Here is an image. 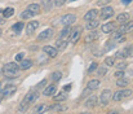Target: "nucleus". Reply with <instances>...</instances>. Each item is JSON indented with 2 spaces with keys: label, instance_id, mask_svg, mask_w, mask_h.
<instances>
[{
  "label": "nucleus",
  "instance_id": "obj_38",
  "mask_svg": "<svg viewBox=\"0 0 133 114\" xmlns=\"http://www.w3.org/2000/svg\"><path fill=\"white\" fill-rule=\"evenodd\" d=\"M116 68H118L119 70H123V69H125V68H127V64L122 61V62H119V64H116Z\"/></svg>",
  "mask_w": 133,
  "mask_h": 114
},
{
  "label": "nucleus",
  "instance_id": "obj_4",
  "mask_svg": "<svg viewBox=\"0 0 133 114\" xmlns=\"http://www.w3.org/2000/svg\"><path fill=\"white\" fill-rule=\"evenodd\" d=\"M111 96H112V93H111L110 89H103V91L101 92L99 97H98V104H99L101 106H107L109 101L111 100Z\"/></svg>",
  "mask_w": 133,
  "mask_h": 114
},
{
  "label": "nucleus",
  "instance_id": "obj_15",
  "mask_svg": "<svg viewBox=\"0 0 133 114\" xmlns=\"http://www.w3.org/2000/svg\"><path fill=\"white\" fill-rule=\"evenodd\" d=\"M56 91H57V86H56V84H49L44 91H43V95H44V96H52V95L56 93Z\"/></svg>",
  "mask_w": 133,
  "mask_h": 114
},
{
  "label": "nucleus",
  "instance_id": "obj_46",
  "mask_svg": "<svg viewBox=\"0 0 133 114\" xmlns=\"http://www.w3.org/2000/svg\"><path fill=\"white\" fill-rule=\"evenodd\" d=\"M3 99H4V95H3V92H0V103L3 101Z\"/></svg>",
  "mask_w": 133,
  "mask_h": 114
},
{
  "label": "nucleus",
  "instance_id": "obj_37",
  "mask_svg": "<svg viewBox=\"0 0 133 114\" xmlns=\"http://www.w3.org/2000/svg\"><path fill=\"white\" fill-rule=\"evenodd\" d=\"M65 3H66V0H53V4L57 7H62Z\"/></svg>",
  "mask_w": 133,
  "mask_h": 114
},
{
  "label": "nucleus",
  "instance_id": "obj_13",
  "mask_svg": "<svg viewBox=\"0 0 133 114\" xmlns=\"http://www.w3.org/2000/svg\"><path fill=\"white\" fill-rule=\"evenodd\" d=\"M101 30H102L103 34H110V33H112V31L115 30V25H114L112 22H107V23L102 25Z\"/></svg>",
  "mask_w": 133,
  "mask_h": 114
},
{
  "label": "nucleus",
  "instance_id": "obj_40",
  "mask_svg": "<svg viewBox=\"0 0 133 114\" xmlns=\"http://www.w3.org/2000/svg\"><path fill=\"white\" fill-rule=\"evenodd\" d=\"M115 76H116V78H122V76H124V71H123V70H118V71L115 73Z\"/></svg>",
  "mask_w": 133,
  "mask_h": 114
},
{
  "label": "nucleus",
  "instance_id": "obj_9",
  "mask_svg": "<svg viewBox=\"0 0 133 114\" xmlns=\"http://www.w3.org/2000/svg\"><path fill=\"white\" fill-rule=\"evenodd\" d=\"M43 52L46 53L49 57H52V58H54V57H57V55H58V49L56 48V47H50V45H45L43 47Z\"/></svg>",
  "mask_w": 133,
  "mask_h": 114
},
{
  "label": "nucleus",
  "instance_id": "obj_20",
  "mask_svg": "<svg viewBox=\"0 0 133 114\" xmlns=\"http://www.w3.org/2000/svg\"><path fill=\"white\" fill-rule=\"evenodd\" d=\"M116 21H118L120 25H123V23H125V22L129 21V14H128V13H120V14L116 17Z\"/></svg>",
  "mask_w": 133,
  "mask_h": 114
},
{
  "label": "nucleus",
  "instance_id": "obj_35",
  "mask_svg": "<svg viewBox=\"0 0 133 114\" xmlns=\"http://www.w3.org/2000/svg\"><path fill=\"white\" fill-rule=\"evenodd\" d=\"M97 68H98V65H97V62H92L90 65H89V68H88V74H92L93 71H96L97 70Z\"/></svg>",
  "mask_w": 133,
  "mask_h": 114
},
{
  "label": "nucleus",
  "instance_id": "obj_23",
  "mask_svg": "<svg viewBox=\"0 0 133 114\" xmlns=\"http://www.w3.org/2000/svg\"><path fill=\"white\" fill-rule=\"evenodd\" d=\"M35 14L31 12V10H29V9H26V10H23V12H21V20H30V18H32Z\"/></svg>",
  "mask_w": 133,
  "mask_h": 114
},
{
  "label": "nucleus",
  "instance_id": "obj_28",
  "mask_svg": "<svg viewBox=\"0 0 133 114\" xmlns=\"http://www.w3.org/2000/svg\"><path fill=\"white\" fill-rule=\"evenodd\" d=\"M98 26V21L97 20H90V21H88V23H87V29L88 30H96V27Z\"/></svg>",
  "mask_w": 133,
  "mask_h": 114
},
{
  "label": "nucleus",
  "instance_id": "obj_25",
  "mask_svg": "<svg viewBox=\"0 0 133 114\" xmlns=\"http://www.w3.org/2000/svg\"><path fill=\"white\" fill-rule=\"evenodd\" d=\"M27 9H29V10H31L35 16L40 13V5H39V4H30V5L27 7Z\"/></svg>",
  "mask_w": 133,
  "mask_h": 114
},
{
  "label": "nucleus",
  "instance_id": "obj_45",
  "mask_svg": "<svg viewBox=\"0 0 133 114\" xmlns=\"http://www.w3.org/2000/svg\"><path fill=\"white\" fill-rule=\"evenodd\" d=\"M131 1H132V0H122V3H123V4H129Z\"/></svg>",
  "mask_w": 133,
  "mask_h": 114
},
{
  "label": "nucleus",
  "instance_id": "obj_43",
  "mask_svg": "<svg viewBox=\"0 0 133 114\" xmlns=\"http://www.w3.org/2000/svg\"><path fill=\"white\" fill-rule=\"evenodd\" d=\"M70 89H71V84H67V86L63 87V91H65V92H67V91H70Z\"/></svg>",
  "mask_w": 133,
  "mask_h": 114
},
{
  "label": "nucleus",
  "instance_id": "obj_10",
  "mask_svg": "<svg viewBox=\"0 0 133 114\" xmlns=\"http://www.w3.org/2000/svg\"><path fill=\"white\" fill-rule=\"evenodd\" d=\"M53 34H54V30L53 29H46L42 34L38 35V40H48V39H50L53 37Z\"/></svg>",
  "mask_w": 133,
  "mask_h": 114
},
{
  "label": "nucleus",
  "instance_id": "obj_30",
  "mask_svg": "<svg viewBox=\"0 0 133 114\" xmlns=\"http://www.w3.org/2000/svg\"><path fill=\"white\" fill-rule=\"evenodd\" d=\"M1 14H3L5 18H9V17H12V16L14 14V9H13V8H6V9L3 10Z\"/></svg>",
  "mask_w": 133,
  "mask_h": 114
},
{
  "label": "nucleus",
  "instance_id": "obj_6",
  "mask_svg": "<svg viewBox=\"0 0 133 114\" xmlns=\"http://www.w3.org/2000/svg\"><path fill=\"white\" fill-rule=\"evenodd\" d=\"M112 16H114V9L111 7H102V10L99 13V17L102 20H107V18H110Z\"/></svg>",
  "mask_w": 133,
  "mask_h": 114
},
{
  "label": "nucleus",
  "instance_id": "obj_22",
  "mask_svg": "<svg viewBox=\"0 0 133 114\" xmlns=\"http://www.w3.org/2000/svg\"><path fill=\"white\" fill-rule=\"evenodd\" d=\"M53 7V1L52 0H42V8L45 12H49Z\"/></svg>",
  "mask_w": 133,
  "mask_h": 114
},
{
  "label": "nucleus",
  "instance_id": "obj_19",
  "mask_svg": "<svg viewBox=\"0 0 133 114\" xmlns=\"http://www.w3.org/2000/svg\"><path fill=\"white\" fill-rule=\"evenodd\" d=\"M131 52H133V48L132 47H127V48L119 51V52H118V56H119V57H128V56L132 55Z\"/></svg>",
  "mask_w": 133,
  "mask_h": 114
},
{
  "label": "nucleus",
  "instance_id": "obj_49",
  "mask_svg": "<svg viewBox=\"0 0 133 114\" xmlns=\"http://www.w3.org/2000/svg\"><path fill=\"white\" fill-rule=\"evenodd\" d=\"M0 34H1V31H0Z\"/></svg>",
  "mask_w": 133,
  "mask_h": 114
},
{
  "label": "nucleus",
  "instance_id": "obj_33",
  "mask_svg": "<svg viewBox=\"0 0 133 114\" xmlns=\"http://www.w3.org/2000/svg\"><path fill=\"white\" fill-rule=\"evenodd\" d=\"M61 78H62V73L61 71H54L52 74V80H54V82H58Z\"/></svg>",
  "mask_w": 133,
  "mask_h": 114
},
{
  "label": "nucleus",
  "instance_id": "obj_14",
  "mask_svg": "<svg viewBox=\"0 0 133 114\" xmlns=\"http://www.w3.org/2000/svg\"><path fill=\"white\" fill-rule=\"evenodd\" d=\"M16 91H17V87H16V86H6L1 92H3L4 97H6V96H12Z\"/></svg>",
  "mask_w": 133,
  "mask_h": 114
},
{
  "label": "nucleus",
  "instance_id": "obj_8",
  "mask_svg": "<svg viewBox=\"0 0 133 114\" xmlns=\"http://www.w3.org/2000/svg\"><path fill=\"white\" fill-rule=\"evenodd\" d=\"M133 31V22H125V23H123L120 27H119V30H118V33L119 34H127V33H132Z\"/></svg>",
  "mask_w": 133,
  "mask_h": 114
},
{
  "label": "nucleus",
  "instance_id": "obj_42",
  "mask_svg": "<svg viewBox=\"0 0 133 114\" xmlns=\"http://www.w3.org/2000/svg\"><path fill=\"white\" fill-rule=\"evenodd\" d=\"M45 83H46V80H45V79H43V80H42V82L38 84V88H43V87L45 86Z\"/></svg>",
  "mask_w": 133,
  "mask_h": 114
},
{
  "label": "nucleus",
  "instance_id": "obj_26",
  "mask_svg": "<svg viewBox=\"0 0 133 114\" xmlns=\"http://www.w3.org/2000/svg\"><path fill=\"white\" fill-rule=\"evenodd\" d=\"M67 99V95H66V92H61V93H58V95H56L54 97H53V100L56 101V103H59V101H65Z\"/></svg>",
  "mask_w": 133,
  "mask_h": 114
},
{
  "label": "nucleus",
  "instance_id": "obj_16",
  "mask_svg": "<svg viewBox=\"0 0 133 114\" xmlns=\"http://www.w3.org/2000/svg\"><path fill=\"white\" fill-rule=\"evenodd\" d=\"M97 103H98V97L96 95H92L88 100L85 101V106L87 108H94L97 105Z\"/></svg>",
  "mask_w": 133,
  "mask_h": 114
},
{
  "label": "nucleus",
  "instance_id": "obj_39",
  "mask_svg": "<svg viewBox=\"0 0 133 114\" xmlns=\"http://www.w3.org/2000/svg\"><path fill=\"white\" fill-rule=\"evenodd\" d=\"M110 3V0H98L97 1V5H99V7H105L106 4H109Z\"/></svg>",
  "mask_w": 133,
  "mask_h": 114
},
{
  "label": "nucleus",
  "instance_id": "obj_27",
  "mask_svg": "<svg viewBox=\"0 0 133 114\" xmlns=\"http://www.w3.org/2000/svg\"><path fill=\"white\" fill-rule=\"evenodd\" d=\"M70 31H71V27L70 26H65V29L61 31L59 34V39H66L69 35H70Z\"/></svg>",
  "mask_w": 133,
  "mask_h": 114
},
{
  "label": "nucleus",
  "instance_id": "obj_1",
  "mask_svg": "<svg viewBox=\"0 0 133 114\" xmlns=\"http://www.w3.org/2000/svg\"><path fill=\"white\" fill-rule=\"evenodd\" d=\"M3 74L8 78H17L21 74V69L16 62H8L3 66Z\"/></svg>",
  "mask_w": 133,
  "mask_h": 114
},
{
  "label": "nucleus",
  "instance_id": "obj_12",
  "mask_svg": "<svg viewBox=\"0 0 133 114\" xmlns=\"http://www.w3.org/2000/svg\"><path fill=\"white\" fill-rule=\"evenodd\" d=\"M98 17V10L97 9H90L84 14V20L85 21H90V20H96Z\"/></svg>",
  "mask_w": 133,
  "mask_h": 114
},
{
  "label": "nucleus",
  "instance_id": "obj_32",
  "mask_svg": "<svg viewBox=\"0 0 133 114\" xmlns=\"http://www.w3.org/2000/svg\"><path fill=\"white\" fill-rule=\"evenodd\" d=\"M45 110H46V105L45 104H40V105H38L34 109V113H45Z\"/></svg>",
  "mask_w": 133,
  "mask_h": 114
},
{
  "label": "nucleus",
  "instance_id": "obj_48",
  "mask_svg": "<svg viewBox=\"0 0 133 114\" xmlns=\"http://www.w3.org/2000/svg\"><path fill=\"white\" fill-rule=\"evenodd\" d=\"M0 87H1V84H0Z\"/></svg>",
  "mask_w": 133,
  "mask_h": 114
},
{
  "label": "nucleus",
  "instance_id": "obj_41",
  "mask_svg": "<svg viewBox=\"0 0 133 114\" xmlns=\"http://www.w3.org/2000/svg\"><path fill=\"white\" fill-rule=\"evenodd\" d=\"M22 60H23V53H18V55L16 56V61L19 62V61H22Z\"/></svg>",
  "mask_w": 133,
  "mask_h": 114
},
{
  "label": "nucleus",
  "instance_id": "obj_11",
  "mask_svg": "<svg viewBox=\"0 0 133 114\" xmlns=\"http://www.w3.org/2000/svg\"><path fill=\"white\" fill-rule=\"evenodd\" d=\"M39 27V21H31V22H29L27 23V26H26V33L29 34V35H31L32 33H35V30Z\"/></svg>",
  "mask_w": 133,
  "mask_h": 114
},
{
  "label": "nucleus",
  "instance_id": "obj_29",
  "mask_svg": "<svg viewBox=\"0 0 133 114\" xmlns=\"http://www.w3.org/2000/svg\"><path fill=\"white\" fill-rule=\"evenodd\" d=\"M23 22H17V23H14L13 26H12V30L14 31V33H21L22 31V29H23Z\"/></svg>",
  "mask_w": 133,
  "mask_h": 114
},
{
  "label": "nucleus",
  "instance_id": "obj_5",
  "mask_svg": "<svg viewBox=\"0 0 133 114\" xmlns=\"http://www.w3.org/2000/svg\"><path fill=\"white\" fill-rule=\"evenodd\" d=\"M131 95H132V91H131V89H122V91L114 92V95L111 96V99H112L114 101H120V100H123L124 97H129Z\"/></svg>",
  "mask_w": 133,
  "mask_h": 114
},
{
  "label": "nucleus",
  "instance_id": "obj_47",
  "mask_svg": "<svg viewBox=\"0 0 133 114\" xmlns=\"http://www.w3.org/2000/svg\"><path fill=\"white\" fill-rule=\"evenodd\" d=\"M71 1H75V0H71Z\"/></svg>",
  "mask_w": 133,
  "mask_h": 114
},
{
  "label": "nucleus",
  "instance_id": "obj_36",
  "mask_svg": "<svg viewBox=\"0 0 133 114\" xmlns=\"http://www.w3.org/2000/svg\"><path fill=\"white\" fill-rule=\"evenodd\" d=\"M107 73V68L106 66H101V68H97V74L101 76H103Z\"/></svg>",
  "mask_w": 133,
  "mask_h": 114
},
{
  "label": "nucleus",
  "instance_id": "obj_44",
  "mask_svg": "<svg viewBox=\"0 0 133 114\" xmlns=\"http://www.w3.org/2000/svg\"><path fill=\"white\" fill-rule=\"evenodd\" d=\"M3 23H5V17H4V16L0 17V25H3Z\"/></svg>",
  "mask_w": 133,
  "mask_h": 114
},
{
  "label": "nucleus",
  "instance_id": "obj_3",
  "mask_svg": "<svg viewBox=\"0 0 133 114\" xmlns=\"http://www.w3.org/2000/svg\"><path fill=\"white\" fill-rule=\"evenodd\" d=\"M82 33H83V27L82 26H75L74 29H71L70 31V35H69V39H70V43L75 44L80 37H82Z\"/></svg>",
  "mask_w": 133,
  "mask_h": 114
},
{
  "label": "nucleus",
  "instance_id": "obj_21",
  "mask_svg": "<svg viewBox=\"0 0 133 114\" xmlns=\"http://www.w3.org/2000/svg\"><path fill=\"white\" fill-rule=\"evenodd\" d=\"M99 84H101V82L98 79H92V80L88 82V88L90 91H94V89H97L99 87Z\"/></svg>",
  "mask_w": 133,
  "mask_h": 114
},
{
  "label": "nucleus",
  "instance_id": "obj_24",
  "mask_svg": "<svg viewBox=\"0 0 133 114\" xmlns=\"http://www.w3.org/2000/svg\"><path fill=\"white\" fill-rule=\"evenodd\" d=\"M66 47H67V41H66L65 39H58V40H57V43H56V48H57L58 51H63Z\"/></svg>",
  "mask_w": 133,
  "mask_h": 114
},
{
  "label": "nucleus",
  "instance_id": "obj_34",
  "mask_svg": "<svg viewBox=\"0 0 133 114\" xmlns=\"http://www.w3.org/2000/svg\"><path fill=\"white\" fill-rule=\"evenodd\" d=\"M105 64H106L107 66H114V64H115V57H106V58H105Z\"/></svg>",
  "mask_w": 133,
  "mask_h": 114
},
{
  "label": "nucleus",
  "instance_id": "obj_31",
  "mask_svg": "<svg viewBox=\"0 0 133 114\" xmlns=\"http://www.w3.org/2000/svg\"><path fill=\"white\" fill-rule=\"evenodd\" d=\"M116 86H118V87H127V86H128V80L124 79V78H118Z\"/></svg>",
  "mask_w": 133,
  "mask_h": 114
},
{
  "label": "nucleus",
  "instance_id": "obj_18",
  "mask_svg": "<svg viewBox=\"0 0 133 114\" xmlns=\"http://www.w3.org/2000/svg\"><path fill=\"white\" fill-rule=\"evenodd\" d=\"M18 66H19L21 70H27L32 66V61L31 60H22V61H19Z\"/></svg>",
  "mask_w": 133,
  "mask_h": 114
},
{
  "label": "nucleus",
  "instance_id": "obj_17",
  "mask_svg": "<svg viewBox=\"0 0 133 114\" xmlns=\"http://www.w3.org/2000/svg\"><path fill=\"white\" fill-rule=\"evenodd\" d=\"M98 39V33L96 31V30H92V33H89L88 35L84 38V41L85 43H93L94 40H97Z\"/></svg>",
  "mask_w": 133,
  "mask_h": 114
},
{
  "label": "nucleus",
  "instance_id": "obj_2",
  "mask_svg": "<svg viewBox=\"0 0 133 114\" xmlns=\"http://www.w3.org/2000/svg\"><path fill=\"white\" fill-rule=\"evenodd\" d=\"M38 97H39V92H38V91H30V92L25 96V99H23V101H22V104H21L18 112H22V113L26 112V109H27Z\"/></svg>",
  "mask_w": 133,
  "mask_h": 114
},
{
  "label": "nucleus",
  "instance_id": "obj_7",
  "mask_svg": "<svg viewBox=\"0 0 133 114\" xmlns=\"http://www.w3.org/2000/svg\"><path fill=\"white\" fill-rule=\"evenodd\" d=\"M75 21H76V17H75L74 14H65V16L61 18L62 26H70V25H72Z\"/></svg>",
  "mask_w": 133,
  "mask_h": 114
}]
</instances>
